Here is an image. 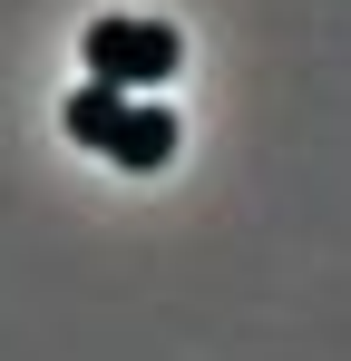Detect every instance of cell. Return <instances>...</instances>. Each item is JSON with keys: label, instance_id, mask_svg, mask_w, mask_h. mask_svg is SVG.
<instances>
[{"label": "cell", "instance_id": "1", "mask_svg": "<svg viewBox=\"0 0 351 361\" xmlns=\"http://www.w3.org/2000/svg\"><path fill=\"white\" fill-rule=\"evenodd\" d=\"M78 49H88V78H108V88H166L185 68V39L166 20H88Z\"/></svg>", "mask_w": 351, "mask_h": 361}, {"label": "cell", "instance_id": "2", "mask_svg": "<svg viewBox=\"0 0 351 361\" xmlns=\"http://www.w3.org/2000/svg\"><path fill=\"white\" fill-rule=\"evenodd\" d=\"M108 157L127 166V176H156L176 157V118L156 108V98H127V118H117V137H108Z\"/></svg>", "mask_w": 351, "mask_h": 361}, {"label": "cell", "instance_id": "3", "mask_svg": "<svg viewBox=\"0 0 351 361\" xmlns=\"http://www.w3.org/2000/svg\"><path fill=\"white\" fill-rule=\"evenodd\" d=\"M117 118H127V88H108V78H88V88L68 98V137H78V147H98V157H108Z\"/></svg>", "mask_w": 351, "mask_h": 361}]
</instances>
